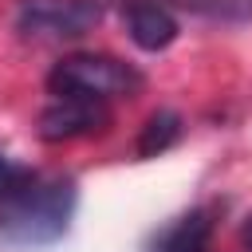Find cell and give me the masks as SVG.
<instances>
[{"label": "cell", "instance_id": "1", "mask_svg": "<svg viewBox=\"0 0 252 252\" xmlns=\"http://www.w3.org/2000/svg\"><path fill=\"white\" fill-rule=\"evenodd\" d=\"M75 177H43L35 173L24 189H16L12 197L0 201V236L12 244H28V248H43L55 244L75 217Z\"/></svg>", "mask_w": 252, "mask_h": 252}, {"label": "cell", "instance_id": "2", "mask_svg": "<svg viewBox=\"0 0 252 252\" xmlns=\"http://www.w3.org/2000/svg\"><path fill=\"white\" fill-rule=\"evenodd\" d=\"M47 91L51 94H75V98H91V102H110V98H130L142 91V71L114 59V55H98V51H75L63 55L51 75H47Z\"/></svg>", "mask_w": 252, "mask_h": 252}, {"label": "cell", "instance_id": "3", "mask_svg": "<svg viewBox=\"0 0 252 252\" xmlns=\"http://www.w3.org/2000/svg\"><path fill=\"white\" fill-rule=\"evenodd\" d=\"M98 20V0H16V32L24 39H79Z\"/></svg>", "mask_w": 252, "mask_h": 252}, {"label": "cell", "instance_id": "4", "mask_svg": "<svg viewBox=\"0 0 252 252\" xmlns=\"http://www.w3.org/2000/svg\"><path fill=\"white\" fill-rule=\"evenodd\" d=\"M110 110L106 102H91V98H75V94H51V102L39 110V138L43 142H71V138H87L106 130Z\"/></svg>", "mask_w": 252, "mask_h": 252}, {"label": "cell", "instance_id": "5", "mask_svg": "<svg viewBox=\"0 0 252 252\" xmlns=\"http://www.w3.org/2000/svg\"><path fill=\"white\" fill-rule=\"evenodd\" d=\"M122 24H126L130 39L142 51H165L177 39V20L158 0H126L122 4Z\"/></svg>", "mask_w": 252, "mask_h": 252}, {"label": "cell", "instance_id": "6", "mask_svg": "<svg viewBox=\"0 0 252 252\" xmlns=\"http://www.w3.org/2000/svg\"><path fill=\"white\" fill-rule=\"evenodd\" d=\"M209 236H213V220L205 209H193L185 217H177L154 244V252H209Z\"/></svg>", "mask_w": 252, "mask_h": 252}, {"label": "cell", "instance_id": "7", "mask_svg": "<svg viewBox=\"0 0 252 252\" xmlns=\"http://www.w3.org/2000/svg\"><path fill=\"white\" fill-rule=\"evenodd\" d=\"M181 138V114L177 110H154L142 126V138H138V154L142 158H158L165 154L173 142Z\"/></svg>", "mask_w": 252, "mask_h": 252}, {"label": "cell", "instance_id": "8", "mask_svg": "<svg viewBox=\"0 0 252 252\" xmlns=\"http://www.w3.org/2000/svg\"><path fill=\"white\" fill-rule=\"evenodd\" d=\"M32 177H35V169H32V165H20V161H12L8 154H0V201H4V197H12L16 189H24Z\"/></svg>", "mask_w": 252, "mask_h": 252}, {"label": "cell", "instance_id": "9", "mask_svg": "<svg viewBox=\"0 0 252 252\" xmlns=\"http://www.w3.org/2000/svg\"><path fill=\"white\" fill-rule=\"evenodd\" d=\"M240 240H244V248L252 252V213L244 217V228H240Z\"/></svg>", "mask_w": 252, "mask_h": 252}]
</instances>
